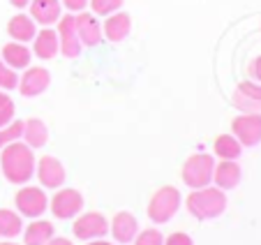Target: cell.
Returning a JSON list of instances; mask_svg holds the SVG:
<instances>
[{
	"mask_svg": "<svg viewBox=\"0 0 261 245\" xmlns=\"http://www.w3.org/2000/svg\"><path fill=\"white\" fill-rule=\"evenodd\" d=\"M35 167H37V160H35L33 148L21 141L10 143V146H5L3 153H0L3 176H5L12 185H25V183L35 176Z\"/></svg>",
	"mask_w": 261,
	"mask_h": 245,
	"instance_id": "cell-1",
	"label": "cell"
},
{
	"mask_svg": "<svg viewBox=\"0 0 261 245\" xmlns=\"http://www.w3.org/2000/svg\"><path fill=\"white\" fill-rule=\"evenodd\" d=\"M188 213L197 220H213V217H220L222 213L227 211V194L220 187H199L185 201Z\"/></svg>",
	"mask_w": 261,
	"mask_h": 245,
	"instance_id": "cell-2",
	"label": "cell"
},
{
	"mask_svg": "<svg viewBox=\"0 0 261 245\" xmlns=\"http://www.w3.org/2000/svg\"><path fill=\"white\" fill-rule=\"evenodd\" d=\"M180 204H182L180 192L173 185H164L148 201V217H150V222H155V225H164V222H169L178 213Z\"/></svg>",
	"mask_w": 261,
	"mask_h": 245,
	"instance_id": "cell-3",
	"label": "cell"
},
{
	"mask_svg": "<svg viewBox=\"0 0 261 245\" xmlns=\"http://www.w3.org/2000/svg\"><path fill=\"white\" fill-rule=\"evenodd\" d=\"M213 172H215V160L208 153H194L185 160L182 164V183L192 190H199V187H206L213 183Z\"/></svg>",
	"mask_w": 261,
	"mask_h": 245,
	"instance_id": "cell-4",
	"label": "cell"
},
{
	"mask_svg": "<svg viewBox=\"0 0 261 245\" xmlns=\"http://www.w3.org/2000/svg\"><path fill=\"white\" fill-rule=\"evenodd\" d=\"M14 204H16V213L21 217H30V220H37L46 213L49 208V199H46L44 190L35 185H25L16 192L14 197Z\"/></svg>",
	"mask_w": 261,
	"mask_h": 245,
	"instance_id": "cell-5",
	"label": "cell"
},
{
	"mask_svg": "<svg viewBox=\"0 0 261 245\" xmlns=\"http://www.w3.org/2000/svg\"><path fill=\"white\" fill-rule=\"evenodd\" d=\"M49 208L58 220H74L84 211V194L74 187H58L49 201Z\"/></svg>",
	"mask_w": 261,
	"mask_h": 245,
	"instance_id": "cell-6",
	"label": "cell"
},
{
	"mask_svg": "<svg viewBox=\"0 0 261 245\" xmlns=\"http://www.w3.org/2000/svg\"><path fill=\"white\" fill-rule=\"evenodd\" d=\"M231 134L241 141L243 148L261 143V113H241L231 120Z\"/></svg>",
	"mask_w": 261,
	"mask_h": 245,
	"instance_id": "cell-7",
	"label": "cell"
},
{
	"mask_svg": "<svg viewBox=\"0 0 261 245\" xmlns=\"http://www.w3.org/2000/svg\"><path fill=\"white\" fill-rule=\"evenodd\" d=\"M72 231L79 240H97V238H104V236L109 234V220L102 215V213H95V211L79 213Z\"/></svg>",
	"mask_w": 261,
	"mask_h": 245,
	"instance_id": "cell-8",
	"label": "cell"
},
{
	"mask_svg": "<svg viewBox=\"0 0 261 245\" xmlns=\"http://www.w3.org/2000/svg\"><path fill=\"white\" fill-rule=\"evenodd\" d=\"M58 44H60V54L65 58H76L81 54V39L76 33V19L74 14L69 16H60L58 21Z\"/></svg>",
	"mask_w": 261,
	"mask_h": 245,
	"instance_id": "cell-9",
	"label": "cell"
},
{
	"mask_svg": "<svg viewBox=\"0 0 261 245\" xmlns=\"http://www.w3.org/2000/svg\"><path fill=\"white\" fill-rule=\"evenodd\" d=\"M35 176L40 178V183L44 187H49V190H58L60 185H65V167L63 162L58 160V157L54 155H44L40 157V162H37V167H35Z\"/></svg>",
	"mask_w": 261,
	"mask_h": 245,
	"instance_id": "cell-10",
	"label": "cell"
},
{
	"mask_svg": "<svg viewBox=\"0 0 261 245\" xmlns=\"http://www.w3.org/2000/svg\"><path fill=\"white\" fill-rule=\"evenodd\" d=\"M233 107L241 113H259L261 111V84L256 81H243L233 90Z\"/></svg>",
	"mask_w": 261,
	"mask_h": 245,
	"instance_id": "cell-11",
	"label": "cell"
},
{
	"mask_svg": "<svg viewBox=\"0 0 261 245\" xmlns=\"http://www.w3.org/2000/svg\"><path fill=\"white\" fill-rule=\"evenodd\" d=\"M51 86V74L46 67H25V72L19 79V90L23 97H37L46 93Z\"/></svg>",
	"mask_w": 261,
	"mask_h": 245,
	"instance_id": "cell-12",
	"label": "cell"
},
{
	"mask_svg": "<svg viewBox=\"0 0 261 245\" xmlns=\"http://www.w3.org/2000/svg\"><path fill=\"white\" fill-rule=\"evenodd\" d=\"M74 19H76V33H79V39L84 46H97L104 39L102 23H99V19H95V14L79 12Z\"/></svg>",
	"mask_w": 261,
	"mask_h": 245,
	"instance_id": "cell-13",
	"label": "cell"
},
{
	"mask_svg": "<svg viewBox=\"0 0 261 245\" xmlns=\"http://www.w3.org/2000/svg\"><path fill=\"white\" fill-rule=\"evenodd\" d=\"M109 231H111L114 240H118V243H132L139 234V222L132 213L120 211L114 215V220L109 222Z\"/></svg>",
	"mask_w": 261,
	"mask_h": 245,
	"instance_id": "cell-14",
	"label": "cell"
},
{
	"mask_svg": "<svg viewBox=\"0 0 261 245\" xmlns=\"http://www.w3.org/2000/svg\"><path fill=\"white\" fill-rule=\"evenodd\" d=\"M243 178V169L236 160H220V164H215V172H213V183L220 190H233V187L241 183Z\"/></svg>",
	"mask_w": 261,
	"mask_h": 245,
	"instance_id": "cell-15",
	"label": "cell"
},
{
	"mask_svg": "<svg viewBox=\"0 0 261 245\" xmlns=\"http://www.w3.org/2000/svg\"><path fill=\"white\" fill-rule=\"evenodd\" d=\"M28 7H30V19L35 23L44 26V28L54 26L60 19V10H63L60 0H30Z\"/></svg>",
	"mask_w": 261,
	"mask_h": 245,
	"instance_id": "cell-16",
	"label": "cell"
},
{
	"mask_svg": "<svg viewBox=\"0 0 261 245\" xmlns=\"http://www.w3.org/2000/svg\"><path fill=\"white\" fill-rule=\"evenodd\" d=\"M132 30V16L125 14V12H114V14H109L107 21L102 26V33L109 42H123L125 37L129 35Z\"/></svg>",
	"mask_w": 261,
	"mask_h": 245,
	"instance_id": "cell-17",
	"label": "cell"
},
{
	"mask_svg": "<svg viewBox=\"0 0 261 245\" xmlns=\"http://www.w3.org/2000/svg\"><path fill=\"white\" fill-rule=\"evenodd\" d=\"M7 35H10L14 42L25 44V42L35 39V35H37V23H35L28 14L21 12V14H14L10 19V23H7Z\"/></svg>",
	"mask_w": 261,
	"mask_h": 245,
	"instance_id": "cell-18",
	"label": "cell"
},
{
	"mask_svg": "<svg viewBox=\"0 0 261 245\" xmlns=\"http://www.w3.org/2000/svg\"><path fill=\"white\" fill-rule=\"evenodd\" d=\"M3 63H7L12 69H25L30 67V60H33V51L28 49L25 44H21V42H7L5 46H3Z\"/></svg>",
	"mask_w": 261,
	"mask_h": 245,
	"instance_id": "cell-19",
	"label": "cell"
},
{
	"mask_svg": "<svg viewBox=\"0 0 261 245\" xmlns=\"http://www.w3.org/2000/svg\"><path fill=\"white\" fill-rule=\"evenodd\" d=\"M60 44H58V33L51 28H44L35 35L33 39V54L42 60H51L56 54H58Z\"/></svg>",
	"mask_w": 261,
	"mask_h": 245,
	"instance_id": "cell-20",
	"label": "cell"
},
{
	"mask_svg": "<svg viewBox=\"0 0 261 245\" xmlns=\"http://www.w3.org/2000/svg\"><path fill=\"white\" fill-rule=\"evenodd\" d=\"M51 238H54V225L42 217H37L23 229V245H46Z\"/></svg>",
	"mask_w": 261,
	"mask_h": 245,
	"instance_id": "cell-21",
	"label": "cell"
},
{
	"mask_svg": "<svg viewBox=\"0 0 261 245\" xmlns=\"http://www.w3.org/2000/svg\"><path fill=\"white\" fill-rule=\"evenodd\" d=\"M21 139H23L25 146H30V148L46 146V141H49V130H46L44 120H40V118H28V120H23V137Z\"/></svg>",
	"mask_w": 261,
	"mask_h": 245,
	"instance_id": "cell-22",
	"label": "cell"
},
{
	"mask_svg": "<svg viewBox=\"0 0 261 245\" xmlns=\"http://www.w3.org/2000/svg\"><path fill=\"white\" fill-rule=\"evenodd\" d=\"M213 153H215L220 160H238L243 153V146L233 134H220L213 143Z\"/></svg>",
	"mask_w": 261,
	"mask_h": 245,
	"instance_id": "cell-23",
	"label": "cell"
},
{
	"mask_svg": "<svg viewBox=\"0 0 261 245\" xmlns=\"http://www.w3.org/2000/svg\"><path fill=\"white\" fill-rule=\"evenodd\" d=\"M23 231V220L12 208H0V238H16Z\"/></svg>",
	"mask_w": 261,
	"mask_h": 245,
	"instance_id": "cell-24",
	"label": "cell"
},
{
	"mask_svg": "<svg viewBox=\"0 0 261 245\" xmlns=\"http://www.w3.org/2000/svg\"><path fill=\"white\" fill-rule=\"evenodd\" d=\"M23 137V120H12L5 128H0V151L14 141H21Z\"/></svg>",
	"mask_w": 261,
	"mask_h": 245,
	"instance_id": "cell-25",
	"label": "cell"
},
{
	"mask_svg": "<svg viewBox=\"0 0 261 245\" xmlns=\"http://www.w3.org/2000/svg\"><path fill=\"white\" fill-rule=\"evenodd\" d=\"M19 88V74L7 63L0 60V90H14Z\"/></svg>",
	"mask_w": 261,
	"mask_h": 245,
	"instance_id": "cell-26",
	"label": "cell"
},
{
	"mask_svg": "<svg viewBox=\"0 0 261 245\" xmlns=\"http://www.w3.org/2000/svg\"><path fill=\"white\" fill-rule=\"evenodd\" d=\"M88 5L93 7V14L109 16V14H114V12H118L120 7H123V0H90Z\"/></svg>",
	"mask_w": 261,
	"mask_h": 245,
	"instance_id": "cell-27",
	"label": "cell"
},
{
	"mask_svg": "<svg viewBox=\"0 0 261 245\" xmlns=\"http://www.w3.org/2000/svg\"><path fill=\"white\" fill-rule=\"evenodd\" d=\"M14 111H16L14 100H12L7 93L0 90V128H5L7 122L14 120Z\"/></svg>",
	"mask_w": 261,
	"mask_h": 245,
	"instance_id": "cell-28",
	"label": "cell"
},
{
	"mask_svg": "<svg viewBox=\"0 0 261 245\" xmlns=\"http://www.w3.org/2000/svg\"><path fill=\"white\" fill-rule=\"evenodd\" d=\"M134 245H164V236L160 229H143L137 234Z\"/></svg>",
	"mask_w": 261,
	"mask_h": 245,
	"instance_id": "cell-29",
	"label": "cell"
},
{
	"mask_svg": "<svg viewBox=\"0 0 261 245\" xmlns=\"http://www.w3.org/2000/svg\"><path fill=\"white\" fill-rule=\"evenodd\" d=\"M164 245H194V240H192V236L182 234V231H176V234L164 238Z\"/></svg>",
	"mask_w": 261,
	"mask_h": 245,
	"instance_id": "cell-30",
	"label": "cell"
},
{
	"mask_svg": "<svg viewBox=\"0 0 261 245\" xmlns=\"http://www.w3.org/2000/svg\"><path fill=\"white\" fill-rule=\"evenodd\" d=\"M88 3H90V0H60V5L67 7L72 14H74V12H76V14H79V12H84L86 7H88Z\"/></svg>",
	"mask_w": 261,
	"mask_h": 245,
	"instance_id": "cell-31",
	"label": "cell"
},
{
	"mask_svg": "<svg viewBox=\"0 0 261 245\" xmlns=\"http://www.w3.org/2000/svg\"><path fill=\"white\" fill-rule=\"evenodd\" d=\"M247 72H250V79H252V81L261 84V56H256V58L252 60L250 67H247Z\"/></svg>",
	"mask_w": 261,
	"mask_h": 245,
	"instance_id": "cell-32",
	"label": "cell"
},
{
	"mask_svg": "<svg viewBox=\"0 0 261 245\" xmlns=\"http://www.w3.org/2000/svg\"><path fill=\"white\" fill-rule=\"evenodd\" d=\"M46 245H74V243H72V240H69V238H63V236H58V238H56V236H54V238H51Z\"/></svg>",
	"mask_w": 261,
	"mask_h": 245,
	"instance_id": "cell-33",
	"label": "cell"
},
{
	"mask_svg": "<svg viewBox=\"0 0 261 245\" xmlns=\"http://www.w3.org/2000/svg\"><path fill=\"white\" fill-rule=\"evenodd\" d=\"M10 5L16 7V10H23V7L30 5V0H10Z\"/></svg>",
	"mask_w": 261,
	"mask_h": 245,
	"instance_id": "cell-34",
	"label": "cell"
},
{
	"mask_svg": "<svg viewBox=\"0 0 261 245\" xmlns=\"http://www.w3.org/2000/svg\"><path fill=\"white\" fill-rule=\"evenodd\" d=\"M86 245H114V243H109V240H102V238H97V240H88Z\"/></svg>",
	"mask_w": 261,
	"mask_h": 245,
	"instance_id": "cell-35",
	"label": "cell"
},
{
	"mask_svg": "<svg viewBox=\"0 0 261 245\" xmlns=\"http://www.w3.org/2000/svg\"><path fill=\"white\" fill-rule=\"evenodd\" d=\"M0 245H19V243H12V240H3Z\"/></svg>",
	"mask_w": 261,
	"mask_h": 245,
	"instance_id": "cell-36",
	"label": "cell"
}]
</instances>
